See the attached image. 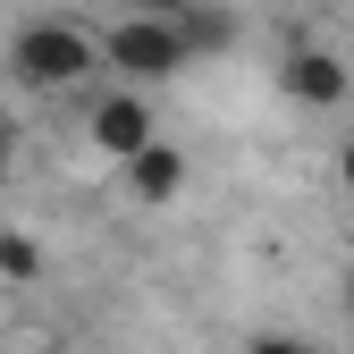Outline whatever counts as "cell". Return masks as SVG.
Instances as JSON below:
<instances>
[{"instance_id": "cell-2", "label": "cell", "mask_w": 354, "mask_h": 354, "mask_svg": "<svg viewBox=\"0 0 354 354\" xmlns=\"http://www.w3.org/2000/svg\"><path fill=\"white\" fill-rule=\"evenodd\" d=\"M102 59L118 76H136V84H160V76H177L194 59V42H186V26H177L169 9H152V17H118L102 34Z\"/></svg>"}, {"instance_id": "cell-6", "label": "cell", "mask_w": 354, "mask_h": 354, "mask_svg": "<svg viewBox=\"0 0 354 354\" xmlns=\"http://www.w3.org/2000/svg\"><path fill=\"white\" fill-rule=\"evenodd\" d=\"M169 17L186 26V42H194V59H211V51H228V42H236V17H228V9H211V0H177Z\"/></svg>"}, {"instance_id": "cell-10", "label": "cell", "mask_w": 354, "mask_h": 354, "mask_svg": "<svg viewBox=\"0 0 354 354\" xmlns=\"http://www.w3.org/2000/svg\"><path fill=\"white\" fill-rule=\"evenodd\" d=\"M346 313H354V279H346Z\"/></svg>"}, {"instance_id": "cell-8", "label": "cell", "mask_w": 354, "mask_h": 354, "mask_svg": "<svg viewBox=\"0 0 354 354\" xmlns=\"http://www.w3.org/2000/svg\"><path fill=\"white\" fill-rule=\"evenodd\" d=\"M337 186H346V194H354V136H346V144H337Z\"/></svg>"}, {"instance_id": "cell-4", "label": "cell", "mask_w": 354, "mask_h": 354, "mask_svg": "<svg viewBox=\"0 0 354 354\" xmlns=\"http://www.w3.org/2000/svg\"><path fill=\"white\" fill-rule=\"evenodd\" d=\"M84 136H93V152H110V160H136L160 136V118H152L144 93H102L93 110H84Z\"/></svg>"}, {"instance_id": "cell-3", "label": "cell", "mask_w": 354, "mask_h": 354, "mask_svg": "<svg viewBox=\"0 0 354 354\" xmlns=\"http://www.w3.org/2000/svg\"><path fill=\"white\" fill-rule=\"evenodd\" d=\"M279 93L295 110H346L354 76H346L337 51H321V42H287V51H279Z\"/></svg>"}, {"instance_id": "cell-5", "label": "cell", "mask_w": 354, "mask_h": 354, "mask_svg": "<svg viewBox=\"0 0 354 354\" xmlns=\"http://www.w3.org/2000/svg\"><path fill=\"white\" fill-rule=\"evenodd\" d=\"M127 169V194H136V203H177V194H186V152H177L169 136H152L136 160H118Z\"/></svg>"}, {"instance_id": "cell-9", "label": "cell", "mask_w": 354, "mask_h": 354, "mask_svg": "<svg viewBox=\"0 0 354 354\" xmlns=\"http://www.w3.org/2000/svg\"><path fill=\"white\" fill-rule=\"evenodd\" d=\"M0 160H9V127H0Z\"/></svg>"}, {"instance_id": "cell-7", "label": "cell", "mask_w": 354, "mask_h": 354, "mask_svg": "<svg viewBox=\"0 0 354 354\" xmlns=\"http://www.w3.org/2000/svg\"><path fill=\"white\" fill-rule=\"evenodd\" d=\"M0 279H9V287H34L42 279V245L26 228H0Z\"/></svg>"}, {"instance_id": "cell-1", "label": "cell", "mask_w": 354, "mask_h": 354, "mask_svg": "<svg viewBox=\"0 0 354 354\" xmlns=\"http://www.w3.org/2000/svg\"><path fill=\"white\" fill-rule=\"evenodd\" d=\"M93 68H102V34H84L68 17H26L9 34V76L26 93H68V84H84Z\"/></svg>"}]
</instances>
